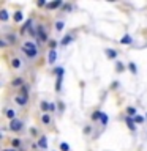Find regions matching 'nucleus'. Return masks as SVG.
<instances>
[{"instance_id":"nucleus-12","label":"nucleus","mask_w":147,"mask_h":151,"mask_svg":"<svg viewBox=\"0 0 147 151\" xmlns=\"http://www.w3.org/2000/svg\"><path fill=\"white\" fill-rule=\"evenodd\" d=\"M7 117L10 118V120H16V118H14V117H16V112H14L13 109H8V110H7Z\"/></svg>"},{"instance_id":"nucleus-16","label":"nucleus","mask_w":147,"mask_h":151,"mask_svg":"<svg viewBox=\"0 0 147 151\" xmlns=\"http://www.w3.org/2000/svg\"><path fill=\"white\" fill-rule=\"evenodd\" d=\"M63 27H65V22H62V20H59V22L55 24V28H57L59 32H60V30H63Z\"/></svg>"},{"instance_id":"nucleus-14","label":"nucleus","mask_w":147,"mask_h":151,"mask_svg":"<svg viewBox=\"0 0 147 151\" xmlns=\"http://www.w3.org/2000/svg\"><path fill=\"white\" fill-rule=\"evenodd\" d=\"M22 13H21V11H16V14H14V20H16V22H21V20H22Z\"/></svg>"},{"instance_id":"nucleus-2","label":"nucleus","mask_w":147,"mask_h":151,"mask_svg":"<svg viewBox=\"0 0 147 151\" xmlns=\"http://www.w3.org/2000/svg\"><path fill=\"white\" fill-rule=\"evenodd\" d=\"M21 128H22V121H19V120H11V123H10V129H11V131L17 132V131H21Z\"/></svg>"},{"instance_id":"nucleus-1","label":"nucleus","mask_w":147,"mask_h":151,"mask_svg":"<svg viewBox=\"0 0 147 151\" xmlns=\"http://www.w3.org/2000/svg\"><path fill=\"white\" fill-rule=\"evenodd\" d=\"M24 52L29 55L30 58H35L38 55V49H37V46H35L33 43H30V41H25L24 43Z\"/></svg>"},{"instance_id":"nucleus-7","label":"nucleus","mask_w":147,"mask_h":151,"mask_svg":"<svg viewBox=\"0 0 147 151\" xmlns=\"http://www.w3.org/2000/svg\"><path fill=\"white\" fill-rule=\"evenodd\" d=\"M16 102L19 106H25V104H27V96H17L16 98Z\"/></svg>"},{"instance_id":"nucleus-34","label":"nucleus","mask_w":147,"mask_h":151,"mask_svg":"<svg viewBox=\"0 0 147 151\" xmlns=\"http://www.w3.org/2000/svg\"><path fill=\"white\" fill-rule=\"evenodd\" d=\"M146 120H147V113H146Z\"/></svg>"},{"instance_id":"nucleus-18","label":"nucleus","mask_w":147,"mask_h":151,"mask_svg":"<svg viewBox=\"0 0 147 151\" xmlns=\"http://www.w3.org/2000/svg\"><path fill=\"white\" fill-rule=\"evenodd\" d=\"M60 150L62 151H70V145L65 143V142H62V143H60Z\"/></svg>"},{"instance_id":"nucleus-8","label":"nucleus","mask_w":147,"mask_h":151,"mask_svg":"<svg viewBox=\"0 0 147 151\" xmlns=\"http://www.w3.org/2000/svg\"><path fill=\"white\" fill-rule=\"evenodd\" d=\"M120 43H122V44H131V43H133V38H131L130 35H125V36L120 40Z\"/></svg>"},{"instance_id":"nucleus-26","label":"nucleus","mask_w":147,"mask_h":151,"mask_svg":"<svg viewBox=\"0 0 147 151\" xmlns=\"http://www.w3.org/2000/svg\"><path fill=\"white\" fill-rule=\"evenodd\" d=\"M100 120H101L103 126H106V124H108V117H106V113H103V115H101V118H100Z\"/></svg>"},{"instance_id":"nucleus-21","label":"nucleus","mask_w":147,"mask_h":151,"mask_svg":"<svg viewBox=\"0 0 147 151\" xmlns=\"http://www.w3.org/2000/svg\"><path fill=\"white\" fill-rule=\"evenodd\" d=\"M101 115H103V112H100V110H96V112H93V115H92V118H93V120H98V118H101Z\"/></svg>"},{"instance_id":"nucleus-25","label":"nucleus","mask_w":147,"mask_h":151,"mask_svg":"<svg viewBox=\"0 0 147 151\" xmlns=\"http://www.w3.org/2000/svg\"><path fill=\"white\" fill-rule=\"evenodd\" d=\"M41 110H43V112H48L49 110V104H48V102H41Z\"/></svg>"},{"instance_id":"nucleus-4","label":"nucleus","mask_w":147,"mask_h":151,"mask_svg":"<svg viewBox=\"0 0 147 151\" xmlns=\"http://www.w3.org/2000/svg\"><path fill=\"white\" fill-rule=\"evenodd\" d=\"M48 58H49V63H54V61H55V58H57V52H55V49H51V50H49Z\"/></svg>"},{"instance_id":"nucleus-5","label":"nucleus","mask_w":147,"mask_h":151,"mask_svg":"<svg viewBox=\"0 0 147 151\" xmlns=\"http://www.w3.org/2000/svg\"><path fill=\"white\" fill-rule=\"evenodd\" d=\"M134 124H136V123H134L133 118H131V117H127V126L131 129V131H134V129H136V126H134Z\"/></svg>"},{"instance_id":"nucleus-10","label":"nucleus","mask_w":147,"mask_h":151,"mask_svg":"<svg viewBox=\"0 0 147 151\" xmlns=\"http://www.w3.org/2000/svg\"><path fill=\"white\" fill-rule=\"evenodd\" d=\"M62 79H63V76H57V82H55V90L57 91L62 90Z\"/></svg>"},{"instance_id":"nucleus-6","label":"nucleus","mask_w":147,"mask_h":151,"mask_svg":"<svg viewBox=\"0 0 147 151\" xmlns=\"http://www.w3.org/2000/svg\"><path fill=\"white\" fill-rule=\"evenodd\" d=\"M38 146L43 148V150H46V148H48V138H46V137H41L40 142H38Z\"/></svg>"},{"instance_id":"nucleus-27","label":"nucleus","mask_w":147,"mask_h":151,"mask_svg":"<svg viewBox=\"0 0 147 151\" xmlns=\"http://www.w3.org/2000/svg\"><path fill=\"white\" fill-rule=\"evenodd\" d=\"M117 71H119V73H120V71H123V65L120 63V61H117Z\"/></svg>"},{"instance_id":"nucleus-29","label":"nucleus","mask_w":147,"mask_h":151,"mask_svg":"<svg viewBox=\"0 0 147 151\" xmlns=\"http://www.w3.org/2000/svg\"><path fill=\"white\" fill-rule=\"evenodd\" d=\"M55 110V106L54 104H49V112H54Z\"/></svg>"},{"instance_id":"nucleus-15","label":"nucleus","mask_w":147,"mask_h":151,"mask_svg":"<svg viewBox=\"0 0 147 151\" xmlns=\"http://www.w3.org/2000/svg\"><path fill=\"white\" fill-rule=\"evenodd\" d=\"M127 112H128V117H131V118L136 117V110H134L133 107H128V109H127Z\"/></svg>"},{"instance_id":"nucleus-32","label":"nucleus","mask_w":147,"mask_h":151,"mask_svg":"<svg viewBox=\"0 0 147 151\" xmlns=\"http://www.w3.org/2000/svg\"><path fill=\"white\" fill-rule=\"evenodd\" d=\"M19 145V140H13V146H17Z\"/></svg>"},{"instance_id":"nucleus-33","label":"nucleus","mask_w":147,"mask_h":151,"mask_svg":"<svg viewBox=\"0 0 147 151\" xmlns=\"http://www.w3.org/2000/svg\"><path fill=\"white\" fill-rule=\"evenodd\" d=\"M3 151H14V150H3Z\"/></svg>"},{"instance_id":"nucleus-17","label":"nucleus","mask_w":147,"mask_h":151,"mask_svg":"<svg viewBox=\"0 0 147 151\" xmlns=\"http://www.w3.org/2000/svg\"><path fill=\"white\" fill-rule=\"evenodd\" d=\"M0 19H2V20H3V22H5V20H8V11H2V13H0Z\"/></svg>"},{"instance_id":"nucleus-13","label":"nucleus","mask_w":147,"mask_h":151,"mask_svg":"<svg viewBox=\"0 0 147 151\" xmlns=\"http://www.w3.org/2000/svg\"><path fill=\"white\" fill-rule=\"evenodd\" d=\"M71 41H73V36H71V35H68V36H65V40H62V46H67V44H68V43H71Z\"/></svg>"},{"instance_id":"nucleus-28","label":"nucleus","mask_w":147,"mask_h":151,"mask_svg":"<svg viewBox=\"0 0 147 151\" xmlns=\"http://www.w3.org/2000/svg\"><path fill=\"white\" fill-rule=\"evenodd\" d=\"M27 91H29V87H27V85H24V87H22V93H24L25 96H27Z\"/></svg>"},{"instance_id":"nucleus-20","label":"nucleus","mask_w":147,"mask_h":151,"mask_svg":"<svg viewBox=\"0 0 147 151\" xmlns=\"http://www.w3.org/2000/svg\"><path fill=\"white\" fill-rule=\"evenodd\" d=\"M11 63H13V68H21V60L19 58H13Z\"/></svg>"},{"instance_id":"nucleus-24","label":"nucleus","mask_w":147,"mask_h":151,"mask_svg":"<svg viewBox=\"0 0 147 151\" xmlns=\"http://www.w3.org/2000/svg\"><path fill=\"white\" fill-rule=\"evenodd\" d=\"M54 73L57 74V76H63V73H65V71H63V68H55Z\"/></svg>"},{"instance_id":"nucleus-11","label":"nucleus","mask_w":147,"mask_h":151,"mask_svg":"<svg viewBox=\"0 0 147 151\" xmlns=\"http://www.w3.org/2000/svg\"><path fill=\"white\" fill-rule=\"evenodd\" d=\"M60 5H62V0H57V2H52V3H49L48 8H49V10H54V8H59Z\"/></svg>"},{"instance_id":"nucleus-22","label":"nucleus","mask_w":147,"mask_h":151,"mask_svg":"<svg viewBox=\"0 0 147 151\" xmlns=\"http://www.w3.org/2000/svg\"><path fill=\"white\" fill-rule=\"evenodd\" d=\"M41 121H43V123H45V124H49V121H51V118H49V115H48V113H45V115H43V118H41Z\"/></svg>"},{"instance_id":"nucleus-3","label":"nucleus","mask_w":147,"mask_h":151,"mask_svg":"<svg viewBox=\"0 0 147 151\" xmlns=\"http://www.w3.org/2000/svg\"><path fill=\"white\" fill-rule=\"evenodd\" d=\"M37 32H38V38H40V41H46V40H48V35H46V32H45V28H43V25H38Z\"/></svg>"},{"instance_id":"nucleus-19","label":"nucleus","mask_w":147,"mask_h":151,"mask_svg":"<svg viewBox=\"0 0 147 151\" xmlns=\"http://www.w3.org/2000/svg\"><path fill=\"white\" fill-rule=\"evenodd\" d=\"M133 120H134V123H138V124L144 123V117H141V115H136V117H134Z\"/></svg>"},{"instance_id":"nucleus-30","label":"nucleus","mask_w":147,"mask_h":151,"mask_svg":"<svg viewBox=\"0 0 147 151\" xmlns=\"http://www.w3.org/2000/svg\"><path fill=\"white\" fill-rule=\"evenodd\" d=\"M45 3H46L45 0H40V2H38V7H45Z\"/></svg>"},{"instance_id":"nucleus-31","label":"nucleus","mask_w":147,"mask_h":151,"mask_svg":"<svg viewBox=\"0 0 147 151\" xmlns=\"http://www.w3.org/2000/svg\"><path fill=\"white\" fill-rule=\"evenodd\" d=\"M21 84V79H16V80L13 82V85H19Z\"/></svg>"},{"instance_id":"nucleus-9","label":"nucleus","mask_w":147,"mask_h":151,"mask_svg":"<svg viewBox=\"0 0 147 151\" xmlns=\"http://www.w3.org/2000/svg\"><path fill=\"white\" fill-rule=\"evenodd\" d=\"M106 55H108V58H116L117 57V52L114 49H106Z\"/></svg>"},{"instance_id":"nucleus-23","label":"nucleus","mask_w":147,"mask_h":151,"mask_svg":"<svg viewBox=\"0 0 147 151\" xmlns=\"http://www.w3.org/2000/svg\"><path fill=\"white\" fill-rule=\"evenodd\" d=\"M128 68H130V71H131L133 74H136V73H138V69H136V65H134V63H130V65H128Z\"/></svg>"}]
</instances>
